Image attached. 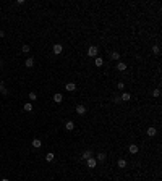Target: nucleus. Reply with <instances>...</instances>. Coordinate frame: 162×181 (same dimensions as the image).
Masks as SVG:
<instances>
[{
    "mask_svg": "<svg viewBox=\"0 0 162 181\" xmlns=\"http://www.w3.org/2000/svg\"><path fill=\"white\" fill-rule=\"evenodd\" d=\"M97 54H99V49H97L96 45H91L88 49V55H89V57H97Z\"/></svg>",
    "mask_w": 162,
    "mask_h": 181,
    "instance_id": "nucleus-1",
    "label": "nucleus"
},
{
    "mask_svg": "<svg viewBox=\"0 0 162 181\" xmlns=\"http://www.w3.org/2000/svg\"><path fill=\"white\" fill-rule=\"evenodd\" d=\"M52 50H54V54H55V55H60V54L63 52V47H62V44H55Z\"/></svg>",
    "mask_w": 162,
    "mask_h": 181,
    "instance_id": "nucleus-2",
    "label": "nucleus"
},
{
    "mask_svg": "<svg viewBox=\"0 0 162 181\" xmlns=\"http://www.w3.org/2000/svg\"><path fill=\"white\" fill-rule=\"evenodd\" d=\"M76 113H78V115H84V113H86V107L83 104L76 105Z\"/></svg>",
    "mask_w": 162,
    "mask_h": 181,
    "instance_id": "nucleus-3",
    "label": "nucleus"
},
{
    "mask_svg": "<svg viewBox=\"0 0 162 181\" xmlns=\"http://www.w3.org/2000/svg\"><path fill=\"white\" fill-rule=\"evenodd\" d=\"M86 162H88V167H89V168H94V167H96V163H97V160H96V158H93V157H89V158H86Z\"/></svg>",
    "mask_w": 162,
    "mask_h": 181,
    "instance_id": "nucleus-4",
    "label": "nucleus"
},
{
    "mask_svg": "<svg viewBox=\"0 0 162 181\" xmlns=\"http://www.w3.org/2000/svg\"><path fill=\"white\" fill-rule=\"evenodd\" d=\"M128 150H130V154H138V150H139V147L136 146V144H131L130 147H128Z\"/></svg>",
    "mask_w": 162,
    "mask_h": 181,
    "instance_id": "nucleus-5",
    "label": "nucleus"
},
{
    "mask_svg": "<svg viewBox=\"0 0 162 181\" xmlns=\"http://www.w3.org/2000/svg\"><path fill=\"white\" fill-rule=\"evenodd\" d=\"M62 100H63V96H62L60 92H57V94L54 96V102H55V104H60Z\"/></svg>",
    "mask_w": 162,
    "mask_h": 181,
    "instance_id": "nucleus-6",
    "label": "nucleus"
},
{
    "mask_svg": "<svg viewBox=\"0 0 162 181\" xmlns=\"http://www.w3.org/2000/svg\"><path fill=\"white\" fill-rule=\"evenodd\" d=\"M65 129H66V131H73V129H75V123H73V121H66Z\"/></svg>",
    "mask_w": 162,
    "mask_h": 181,
    "instance_id": "nucleus-7",
    "label": "nucleus"
},
{
    "mask_svg": "<svg viewBox=\"0 0 162 181\" xmlns=\"http://www.w3.org/2000/svg\"><path fill=\"white\" fill-rule=\"evenodd\" d=\"M117 70H118V71H125V70H127V63L118 62V63H117Z\"/></svg>",
    "mask_w": 162,
    "mask_h": 181,
    "instance_id": "nucleus-8",
    "label": "nucleus"
},
{
    "mask_svg": "<svg viewBox=\"0 0 162 181\" xmlns=\"http://www.w3.org/2000/svg\"><path fill=\"white\" fill-rule=\"evenodd\" d=\"M24 66H28V68H31V66H34V58H28L26 62H24Z\"/></svg>",
    "mask_w": 162,
    "mask_h": 181,
    "instance_id": "nucleus-9",
    "label": "nucleus"
},
{
    "mask_svg": "<svg viewBox=\"0 0 162 181\" xmlns=\"http://www.w3.org/2000/svg\"><path fill=\"white\" fill-rule=\"evenodd\" d=\"M120 99L123 100V102H128V100L131 99V94H130V92H123V94H122V97H120Z\"/></svg>",
    "mask_w": 162,
    "mask_h": 181,
    "instance_id": "nucleus-10",
    "label": "nucleus"
},
{
    "mask_svg": "<svg viewBox=\"0 0 162 181\" xmlns=\"http://www.w3.org/2000/svg\"><path fill=\"white\" fill-rule=\"evenodd\" d=\"M118 168H127V160L125 158H120L118 160Z\"/></svg>",
    "mask_w": 162,
    "mask_h": 181,
    "instance_id": "nucleus-11",
    "label": "nucleus"
},
{
    "mask_svg": "<svg viewBox=\"0 0 162 181\" xmlns=\"http://www.w3.org/2000/svg\"><path fill=\"white\" fill-rule=\"evenodd\" d=\"M66 91H76V84L75 83H68L66 84Z\"/></svg>",
    "mask_w": 162,
    "mask_h": 181,
    "instance_id": "nucleus-12",
    "label": "nucleus"
},
{
    "mask_svg": "<svg viewBox=\"0 0 162 181\" xmlns=\"http://www.w3.org/2000/svg\"><path fill=\"white\" fill-rule=\"evenodd\" d=\"M32 147H36V149H39V147L42 146V142H41V141H39V139H34V141H32Z\"/></svg>",
    "mask_w": 162,
    "mask_h": 181,
    "instance_id": "nucleus-13",
    "label": "nucleus"
},
{
    "mask_svg": "<svg viewBox=\"0 0 162 181\" xmlns=\"http://www.w3.org/2000/svg\"><path fill=\"white\" fill-rule=\"evenodd\" d=\"M0 92L3 94V96H7V94H8V91H7V87H5L3 83H0Z\"/></svg>",
    "mask_w": 162,
    "mask_h": 181,
    "instance_id": "nucleus-14",
    "label": "nucleus"
},
{
    "mask_svg": "<svg viewBox=\"0 0 162 181\" xmlns=\"http://www.w3.org/2000/svg\"><path fill=\"white\" fill-rule=\"evenodd\" d=\"M156 133H157V129H156V128H149V129H147V136H151V138H152V136H156Z\"/></svg>",
    "mask_w": 162,
    "mask_h": 181,
    "instance_id": "nucleus-15",
    "label": "nucleus"
},
{
    "mask_svg": "<svg viewBox=\"0 0 162 181\" xmlns=\"http://www.w3.org/2000/svg\"><path fill=\"white\" fill-rule=\"evenodd\" d=\"M94 65H96V66H102V65H104V60H102L100 57H97L96 62H94Z\"/></svg>",
    "mask_w": 162,
    "mask_h": 181,
    "instance_id": "nucleus-16",
    "label": "nucleus"
},
{
    "mask_svg": "<svg viewBox=\"0 0 162 181\" xmlns=\"http://www.w3.org/2000/svg\"><path fill=\"white\" fill-rule=\"evenodd\" d=\"M23 110H24V112H31V110H32V104H24Z\"/></svg>",
    "mask_w": 162,
    "mask_h": 181,
    "instance_id": "nucleus-17",
    "label": "nucleus"
},
{
    "mask_svg": "<svg viewBox=\"0 0 162 181\" xmlns=\"http://www.w3.org/2000/svg\"><path fill=\"white\" fill-rule=\"evenodd\" d=\"M110 58H112V60H118L120 54H118V52H110Z\"/></svg>",
    "mask_w": 162,
    "mask_h": 181,
    "instance_id": "nucleus-18",
    "label": "nucleus"
},
{
    "mask_svg": "<svg viewBox=\"0 0 162 181\" xmlns=\"http://www.w3.org/2000/svg\"><path fill=\"white\" fill-rule=\"evenodd\" d=\"M89 157H93V150H86L84 154H83V158H84V160L89 158Z\"/></svg>",
    "mask_w": 162,
    "mask_h": 181,
    "instance_id": "nucleus-19",
    "label": "nucleus"
},
{
    "mask_svg": "<svg viewBox=\"0 0 162 181\" xmlns=\"http://www.w3.org/2000/svg\"><path fill=\"white\" fill-rule=\"evenodd\" d=\"M54 157H55V155L52 154V152H49V154L46 155V162H52V160H54Z\"/></svg>",
    "mask_w": 162,
    "mask_h": 181,
    "instance_id": "nucleus-20",
    "label": "nucleus"
},
{
    "mask_svg": "<svg viewBox=\"0 0 162 181\" xmlns=\"http://www.w3.org/2000/svg\"><path fill=\"white\" fill-rule=\"evenodd\" d=\"M105 160V154H99L97 155V162H104Z\"/></svg>",
    "mask_w": 162,
    "mask_h": 181,
    "instance_id": "nucleus-21",
    "label": "nucleus"
},
{
    "mask_svg": "<svg viewBox=\"0 0 162 181\" xmlns=\"http://www.w3.org/2000/svg\"><path fill=\"white\" fill-rule=\"evenodd\" d=\"M29 99H31V100H36V99H37V94H36V92H29Z\"/></svg>",
    "mask_w": 162,
    "mask_h": 181,
    "instance_id": "nucleus-22",
    "label": "nucleus"
},
{
    "mask_svg": "<svg viewBox=\"0 0 162 181\" xmlns=\"http://www.w3.org/2000/svg\"><path fill=\"white\" fill-rule=\"evenodd\" d=\"M152 96H154V97H159V96H161V89H156L154 92H152Z\"/></svg>",
    "mask_w": 162,
    "mask_h": 181,
    "instance_id": "nucleus-23",
    "label": "nucleus"
},
{
    "mask_svg": "<svg viewBox=\"0 0 162 181\" xmlns=\"http://www.w3.org/2000/svg\"><path fill=\"white\" fill-rule=\"evenodd\" d=\"M23 54H28V52H29V45H23Z\"/></svg>",
    "mask_w": 162,
    "mask_h": 181,
    "instance_id": "nucleus-24",
    "label": "nucleus"
},
{
    "mask_svg": "<svg viewBox=\"0 0 162 181\" xmlns=\"http://www.w3.org/2000/svg\"><path fill=\"white\" fill-rule=\"evenodd\" d=\"M152 52L157 55V54H159V45H154V47H152Z\"/></svg>",
    "mask_w": 162,
    "mask_h": 181,
    "instance_id": "nucleus-25",
    "label": "nucleus"
},
{
    "mask_svg": "<svg viewBox=\"0 0 162 181\" xmlns=\"http://www.w3.org/2000/svg\"><path fill=\"white\" fill-rule=\"evenodd\" d=\"M117 87H118V89H125V84H123V83H118V84H117Z\"/></svg>",
    "mask_w": 162,
    "mask_h": 181,
    "instance_id": "nucleus-26",
    "label": "nucleus"
},
{
    "mask_svg": "<svg viewBox=\"0 0 162 181\" xmlns=\"http://www.w3.org/2000/svg\"><path fill=\"white\" fill-rule=\"evenodd\" d=\"M2 181H10V180H8V178H3V180H2Z\"/></svg>",
    "mask_w": 162,
    "mask_h": 181,
    "instance_id": "nucleus-27",
    "label": "nucleus"
}]
</instances>
